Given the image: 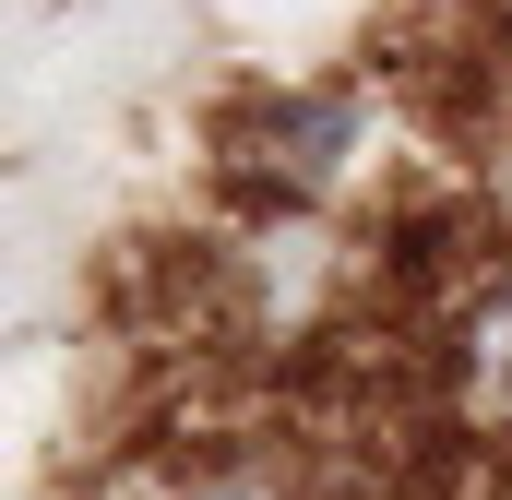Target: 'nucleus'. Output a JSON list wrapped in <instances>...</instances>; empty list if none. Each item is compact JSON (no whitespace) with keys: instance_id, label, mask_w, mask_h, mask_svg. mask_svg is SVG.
Masks as SVG:
<instances>
[{"instance_id":"obj_1","label":"nucleus","mask_w":512,"mask_h":500,"mask_svg":"<svg viewBox=\"0 0 512 500\" xmlns=\"http://www.w3.org/2000/svg\"><path fill=\"white\" fill-rule=\"evenodd\" d=\"M358 143H370V96H358V84H298V96H274V108L251 120L239 155H251L286 203H310V191H334V179H346V155H358Z\"/></svg>"},{"instance_id":"obj_2","label":"nucleus","mask_w":512,"mask_h":500,"mask_svg":"<svg viewBox=\"0 0 512 500\" xmlns=\"http://www.w3.org/2000/svg\"><path fill=\"white\" fill-rule=\"evenodd\" d=\"M131 500H274V489L239 477V465H191V477H155V489H131Z\"/></svg>"}]
</instances>
